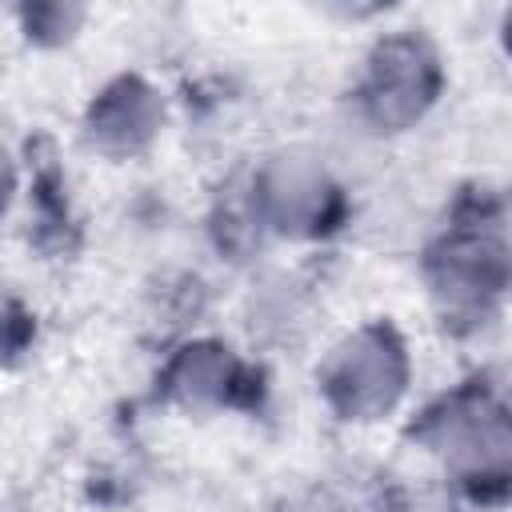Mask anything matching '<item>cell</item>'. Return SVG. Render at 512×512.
Instances as JSON below:
<instances>
[{
    "label": "cell",
    "instance_id": "cell-1",
    "mask_svg": "<svg viewBox=\"0 0 512 512\" xmlns=\"http://www.w3.org/2000/svg\"><path fill=\"white\" fill-rule=\"evenodd\" d=\"M436 84H440V60L432 44L420 36H388L368 56L364 100L376 124L400 128L436 100Z\"/></svg>",
    "mask_w": 512,
    "mask_h": 512
}]
</instances>
